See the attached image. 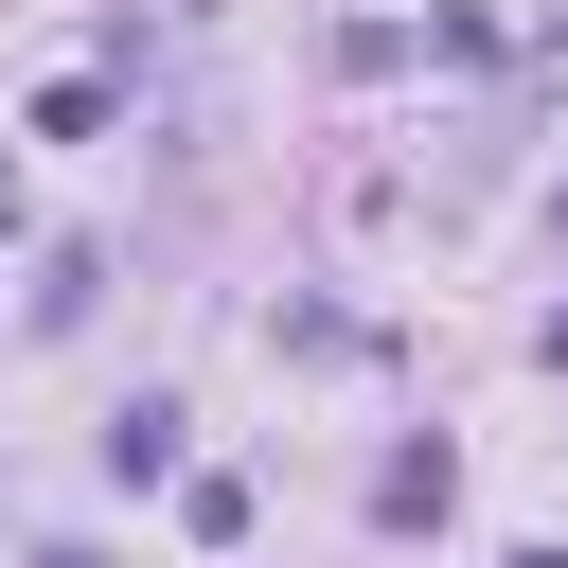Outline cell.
Returning a JSON list of instances; mask_svg holds the SVG:
<instances>
[{
  "label": "cell",
  "instance_id": "obj_1",
  "mask_svg": "<svg viewBox=\"0 0 568 568\" xmlns=\"http://www.w3.org/2000/svg\"><path fill=\"white\" fill-rule=\"evenodd\" d=\"M444 497H462V462H444V444H390V462H373V515H390V532H426Z\"/></svg>",
  "mask_w": 568,
  "mask_h": 568
},
{
  "label": "cell",
  "instance_id": "obj_2",
  "mask_svg": "<svg viewBox=\"0 0 568 568\" xmlns=\"http://www.w3.org/2000/svg\"><path fill=\"white\" fill-rule=\"evenodd\" d=\"M160 462H178V408H160V390H142V408H106V479H160Z\"/></svg>",
  "mask_w": 568,
  "mask_h": 568
},
{
  "label": "cell",
  "instance_id": "obj_3",
  "mask_svg": "<svg viewBox=\"0 0 568 568\" xmlns=\"http://www.w3.org/2000/svg\"><path fill=\"white\" fill-rule=\"evenodd\" d=\"M36 568H106V550H71V532H53V550H36Z\"/></svg>",
  "mask_w": 568,
  "mask_h": 568
},
{
  "label": "cell",
  "instance_id": "obj_4",
  "mask_svg": "<svg viewBox=\"0 0 568 568\" xmlns=\"http://www.w3.org/2000/svg\"><path fill=\"white\" fill-rule=\"evenodd\" d=\"M550 373H568V302H550Z\"/></svg>",
  "mask_w": 568,
  "mask_h": 568
},
{
  "label": "cell",
  "instance_id": "obj_5",
  "mask_svg": "<svg viewBox=\"0 0 568 568\" xmlns=\"http://www.w3.org/2000/svg\"><path fill=\"white\" fill-rule=\"evenodd\" d=\"M550 231H568V178H550Z\"/></svg>",
  "mask_w": 568,
  "mask_h": 568
},
{
  "label": "cell",
  "instance_id": "obj_6",
  "mask_svg": "<svg viewBox=\"0 0 568 568\" xmlns=\"http://www.w3.org/2000/svg\"><path fill=\"white\" fill-rule=\"evenodd\" d=\"M515 568H568V550H515Z\"/></svg>",
  "mask_w": 568,
  "mask_h": 568
}]
</instances>
